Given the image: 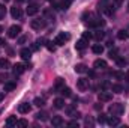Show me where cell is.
Returning a JSON list of instances; mask_svg holds the SVG:
<instances>
[{"label": "cell", "instance_id": "obj_49", "mask_svg": "<svg viewBox=\"0 0 129 128\" xmlns=\"http://www.w3.org/2000/svg\"><path fill=\"white\" fill-rule=\"evenodd\" d=\"M18 2H20V3H21V2H24V0H18Z\"/></svg>", "mask_w": 129, "mask_h": 128}, {"label": "cell", "instance_id": "obj_12", "mask_svg": "<svg viewBox=\"0 0 129 128\" xmlns=\"http://www.w3.org/2000/svg\"><path fill=\"white\" fill-rule=\"evenodd\" d=\"M107 122H108V125L116 127V125H119V124H120V119H119V116H114V115H113V118H108V119H107Z\"/></svg>", "mask_w": 129, "mask_h": 128}, {"label": "cell", "instance_id": "obj_4", "mask_svg": "<svg viewBox=\"0 0 129 128\" xmlns=\"http://www.w3.org/2000/svg\"><path fill=\"white\" fill-rule=\"evenodd\" d=\"M20 32H21V27L20 26H11L9 30H8V36L9 38H17L20 35Z\"/></svg>", "mask_w": 129, "mask_h": 128}, {"label": "cell", "instance_id": "obj_20", "mask_svg": "<svg viewBox=\"0 0 129 128\" xmlns=\"http://www.w3.org/2000/svg\"><path fill=\"white\" fill-rule=\"evenodd\" d=\"M38 121H47L48 119V115L45 113V112H39V113H36V116H35Z\"/></svg>", "mask_w": 129, "mask_h": 128}, {"label": "cell", "instance_id": "obj_40", "mask_svg": "<svg viewBox=\"0 0 129 128\" xmlns=\"http://www.w3.org/2000/svg\"><path fill=\"white\" fill-rule=\"evenodd\" d=\"M6 78H8V74H2L0 75V81H5Z\"/></svg>", "mask_w": 129, "mask_h": 128}, {"label": "cell", "instance_id": "obj_33", "mask_svg": "<svg viewBox=\"0 0 129 128\" xmlns=\"http://www.w3.org/2000/svg\"><path fill=\"white\" fill-rule=\"evenodd\" d=\"M116 62H117L119 66H125V65H126V60H125L123 57H117V59H116Z\"/></svg>", "mask_w": 129, "mask_h": 128}, {"label": "cell", "instance_id": "obj_3", "mask_svg": "<svg viewBox=\"0 0 129 128\" xmlns=\"http://www.w3.org/2000/svg\"><path fill=\"white\" fill-rule=\"evenodd\" d=\"M30 26H32L35 30H41V29H45L47 21H45V18H38V20H33Z\"/></svg>", "mask_w": 129, "mask_h": 128}, {"label": "cell", "instance_id": "obj_13", "mask_svg": "<svg viewBox=\"0 0 129 128\" xmlns=\"http://www.w3.org/2000/svg\"><path fill=\"white\" fill-rule=\"evenodd\" d=\"M93 66H95L96 69H105V68H107V62L102 60V59H98V60H95Z\"/></svg>", "mask_w": 129, "mask_h": 128}, {"label": "cell", "instance_id": "obj_44", "mask_svg": "<svg viewBox=\"0 0 129 128\" xmlns=\"http://www.w3.org/2000/svg\"><path fill=\"white\" fill-rule=\"evenodd\" d=\"M123 77H125V80H126V81H129V71L125 74V75H123Z\"/></svg>", "mask_w": 129, "mask_h": 128}, {"label": "cell", "instance_id": "obj_11", "mask_svg": "<svg viewBox=\"0 0 129 128\" xmlns=\"http://www.w3.org/2000/svg\"><path fill=\"white\" fill-rule=\"evenodd\" d=\"M20 56H21L23 59L29 60V59H30V56H32V50H29V48H23V50L20 51Z\"/></svg>", "mask_w": 129, "mask_h": 128}, {"label": "cell", "instance_id": "obj_34", "mask_svg": "<svg viewBox=\"0 0 129 128\" xmlns=\"http://www.w3.org/2000/svg\"><path fill=\"white\" fill-rule=\"evenodd\" d=\"M5 14H6V8H5V5H0V20L5 17Z\"/></svg>", "mask_w": 129, "mask_h": 128}, {"label": "cell", "instance_id": "obj_32", "mask_svg": "<svg viewBox=\"0 0 129 128\" xmlns=\"http://www.w3.org/2000/svg\"><path fill=\"white\" fill-rule=\"evenodd\" d=\"M117 53H119V51H117V48L111 50V51H110V57H111V59H117V57H119V56H117Z\"/></svg>", "mask_w": 129, "mask_h": 128}, {"label": "cell", "instance_id": "obj_50", "mask_svg": "<svg viewBox=\"0 0 129 128\" xmlns=\"http://www.w3.org/2000/svg\"><path fill=\"white\" fill-rule=\"evenodd\" d=\"M5 2H9V0H5Z\"/></svg>", "mask_w": 129, "mask_h": 128}, {"label": "cell", "instance_id": "obj_46", "mask_svg": "<svg viewBox=\"0 0 129 128\" xmlns=\"http://www.w3.org/2000/svg\"><path fill=\"white\" fill-rule=\"evenodd\" d=\"M3 98H5V94H2V92H0V102H2V99H3Z\"/></svg>", "mask_w": 129, "mask_h": 128}, {"label": "cell", "instance_id": "obj_8", "mask_svg": "<svg viewBox=\"0 0 129 128\" xmlns=\"http://www.w3.org/2000/svg\"><path fill=\"white\" fill-rule=\"evenodd\" d=\"M98 98H99V101H104V102H107V101H111V98H113V95L110 94V92H101L99 95H98Z\"/></svg>", "mask_w": 129, "mask_h": 128}, {"label": "cell", "instance_id": "obj_42", "mask_svg": "<svg viewBox=\"0 0 129 128\" xmlns=\"http://www.w3.org/2000/svg\"><path fill=\"white\" fill-rule=\"evenodd\" d=\"M101 88H102V89H107V88H108V83H107V81H104V83L101 84Z\"/></svg>", "mask_w": 129, "mask_h": 128}, {"label": "cell", "instance_id": "obj_35", "mask_svg": "<svg viewBox=\"0 0 129 128\" xmlns=\"http://www.w3.org/2000/svg\"><path fill=\"white\" fill-rule=\"evenodd\" d=\"M95 125V122H93V119H90V118H87L86 119V127H93Z\"/></svg>", "mask_w": 129, "mask_h": 128}, {"label": "cell", "instance_id": "obj_14", "mask_svg": "<svg viewBox=\"0 0 129 128\" xmlns=\"http://www.w3.org/2000/svg\"><path fill=\"white\" fill-rule=\"evenodd\" d=\"M17 88V83L15 81H6L5 83V92H11Z\"/></svg>", "mask_w": 129, "mask_h": 128}, {"label": "cell", "instance_id": "obj_25", "mask_svg": "<svg viewBox=\"0 0 129 128\" xmlns=\"http://www.w3.org/2000/svg\"><path fill=\"white\" fill-rule=\"evenodd\" d=\"M117 38H119V39H122V41H123V39H126V38H128V32H126V30H119Z\"/></svg>", "mask_w": 129, "mask_h": 128}, {"label": "cell", "instance_id": "obj_45", "mask_svg": "<svg viewBox=\"0 0 129 128\" xmlns=\"http://www.w3.org/2000/svg\"><path fill=\"white\" fill-rule=\"evenodd\" d=\"M95 109H96V110H101V109H102V104H101V105H99V104H96V105H95Z\"/></svg>", "mask_w": 129, "mask_h": 128}, {"label": "cell", "instance_id": "obj_41", "mask_svg": "<svg viewBox=\"0 0 129 128\" xmlns=\"http://www.w3.org/2000/svg\"><path fill=\"white\" fill-rule=\"evenodd\" d=\"M38 48H39V45H38V42H35V44L32 45V50L35 51V50H38Z\"/></svg>", "mask_w": 129, "mask_h": 128}, {"label": "cell", "instance_id": "obj_39", "mask_svg": "<svg viewBox=\"0 0 129 128\" xmlns=\"http://www.w3.org/2000/svg\"><path fill=\"white\" fill-rule=\"evenodd\" d=\"M68 125H69V127H78V122H77V121H71Z\"/></svg>", "mask_w": 129, "mask_h": 128}, {"label": "cell", "instance_id": "obj_1", "mask_svg": "<svg viewBox=\"0 0 129 128\" xmlns=\"http://www.w3.org/2000/svg\"><path fill=\"white\" fill-rule=\"evenodd\" d=\"M123 112H125V107H123V104H120V102H116V104H111V105H110V113L114 115V116H120Z\"/></svg>", "mask_w": 129, "mask_h": 128}, {"label": "cell", "instance_id": "obj_26", "mask_svg": "<svg viewBox=\"0 0 129 128\" xmlns=\"http://www.w3.org/2000/svg\"><path fill=\"white\" fill-rule=\"evenodd\" d=\"M104 11H105V14H107V15H110V17H113V15H114V9H113V6H107Z\"/></svg>", "mask_w": 129, "mask_h": 128}, {"label": "cell", "instance_id": "obj_30", "mask_svg": "<svg viewBox=\"0 0 129 128\" xmlns=\"http://www.w3.org/2000/svg\"><path fill=\"white\" fill-rule=\"evenodd\" d=\"M104 36H105V33L102 32V30H98V32L95 33V39H98V41H101Z\"/></svg>", "mask_w": 129, "mask_h": 128}, {"label": "cell", "instance_id": "obj_43", "mask_svg": "<svg viewBox=\"0 0 129 128\" xmlns=\"http://www.w3.org/2000/svg\"><path fill=\"white\" fill-rule=\"evenodd\" d=\"M114 3H116V6H120L123 3V0H114Z\"/></svg>", "mask_w": 129, "mask_h": 128}, {"label": "cell", "instance_id": "obj_17", "mask_svg": "<svg viewBox=\"0 0 129 128\" xmlns=\"http://www.w3.org/2000/svg\"><path fill=\"white\" fill-rule=\"evenodd\" d=\"M75 72H78V74H83V72H87V66L83 63H78L75 65Z\"/></svg>", "mask_w": 129, "mask_h": 128}, {"label": "cell", "instance_id": "obj_2", "mask_svg": "<svg viewBox=\"0 0 129 128\" xmlns=\"http://www.w3.org/2000/svg\"><path fill=\"white\" fill-rule=\"evenodd\" d=\"M71 39V35L66 32H60L57 36H56V39H54V44H57V45H64L68 41Z\"/></svg>", "mask_w": 129, "mask_h": 128}, {"label": "cell", "instance_id": "obj_10", "mask_svg": "<svg viewBox=\"0 0 129 128\" xmlns=\"http://www.w3.org/2000/svg\"><path fill=\"white\" fill-rule=\"evenodd\" d=\"M38 11H39V6L36 3H32L27 8V15H35V14H38Z\"/></svg>", "mask_w": 129, "mask_h": 128}, {"label": "cell", "instance_id": "obj_9", "mask_svg": "<svg viewBox=\"0 0 129 128\" xmlns=\"http://www.w3.org/2000/svg\"><path fill=\"white\" fill-rule=\"evenodd\" d=\"M26 71V66L23 63H17V65H14V74L15 75H20V74H23Z\"/></svg>", "mask_w": 129, "mask_h": 128}, {"label": "cell", "instance_id": "obj_18", "mask_svg": "<svg viewBox=\"0 0 129 128\" xmlns=\"http://www.w3.org/2000/svg\"><path fill=\"white\" fill-rule=\"evenodd\" d=\"M53 104H54L56 109H63L64 107V99H62V98H56Z\"/></svg>", "mask_w": 129, "mask_h": 128}, {"label": "cell", "instance_id": "obj_31", "mask_svg": "<svg viewBox=\"0 0 129 128\" xmlns=\"http://www.w3.org/2000/svg\"><path fill=\"white\" fill-rule=\"evenodd\" d=\"M17 125H18V127H27L29 122H27L26 119H20V121H17Z\"/></svg>", "mask_w": 129, "mask_h": 128}, {"label": "cell", "instance_id": "obj_37", "mask_svg": "<svg viewBox=\"0 0 129 128\" xmlns=\"http://www.w3.org/2000/svg\"><path fill=\"white\" fill-rule=\"evenodd\" d=\"M27 41V36H20V39H18V44H24Z\"/></svg>", "mask_w": 129, "mask_h": 128}, {"label": "cell", "instance_id": "obj_24", "mask_svg": "<svg viewBox=\"0 0 129 128\" xmlns=\"http://www.w3.org/2000/svg\"><path fill=\"white\" fill-rule=\"evenodd\" d=\"M111 91L116 92V94H120V92L123 91V88H122L120 84H113V86H111Z\"/></svg>", "mask_w": 129, "mask_h": 128}, {"label": "cell", "instance_id": "obj_28", "mask_svg": "<svg viewBox=\"0 0 129 128\" xmlns=\"http://www.w3.org/2000/svg\"><path fill=\"white\" fill-rule=\"evenodd\" d=\"M8 66H9V60H8V59H0V68L5 69V68H8Z\"/></svg>", "mask_w": 129, "mask_h": 128}, {"label": "cell", "instance_id": "obj_38", "mask_svg": "<svg viewBox=\"0 0 129 128\" xmlns=\"http://www.w3.org/2000/svg\"><path fill=\"white\" fill-rule=\"evenodd\" d=\"M51 44H53V42H48V45H47V47H48V50H50V51H54V50H56V47H54V45H51Z\"/></svg>", "mask_w": 129, "mask_h": 128}, {"label": "cell", "instance_id": "obj_27", "mask_svg": "<svg viewBox=\"0 0 129 128\" xmlns=\"http://www.w3.org/2000/svg\"><path fill=\"white\" fill-rule=\"evenodd\" d=\"M98 122H99V124H105V122H107V116H105L104 113H101V115L98 116Z\"/></svg>", "mask_w": 129, "mask_h": 128}, {"label": "cell", "instance_id": "obj_5", "mask_svg": "<svg viewBox=\"0 0 129 128\" xmlns=\"http://www.w3.org/2000/svg\"><path fill=\"white\" fill-rule=\"evenodd\" d=\"M77 88H78L80 91H86V89L89 88V80H86V78L77 80Z\"/></svg>", "mask_w": 129, "mask_h": 128}, {"label": "cell", "instance_id": "obj_16", "mask_svg": "<svg viewBox=\"0 0 129 128\" xmlns=\"http://www.w3.org/2000/svg\"><path fill=\"white\" fill-rule=\"evenodd\" d=\"M86 47H87V41H86V39H80V41L75 44V48H77V50H84Z\"/></svg>", "mask_w": 129, "mask_h": 128}, {"label": "cell", "instance_id": "obj_36", "mask_svg": "<svg viewBox=\"0 0 129 128\" xmlns=\"http://www.w3.org/2000/svg\"><path fill=\"white\" fill-rule=\"evenodd\" d=\"M90 38H92V35H90L89 32H84V33H83V39H86V41H89Z\"/></svg>", "mask_w": 129, "mask_h": 128}, {"label": "cell", "instance_id": "obj_21", "mask_svg": "<svg viewBox=\"0 0 129 128\" xmlns=\"http://www.w3.org/2000/svg\"><path fill=\"white\" fill-rule=\"evenodd\" d=\"M6 125H8V127H14V125H17V118H15V116H9V118L6 119Z\"/></svg>", "mask_w": 129, "mask_h": 128}, {"label": "cell", "instance_id": "obj_6", "mask_svg": "<svg viewBox=\"0 0 129 128\" xmlns=\"http://www.w3.org/2000/svg\"><path fill=\"white\" fill-rule=\"evenodd\" d=\"M11 15H12L14 18H21V17H23V11H21V8H18V6L11 8Z\"/></svg>", "mask_w": 129, "mask_h": 128}, {"label": "cell", "instance_id": "obj_47", "mask_svg": "<svg viewBox=\"0 0 129 128\" xmlns=\"http://www.w3.org/2000/svg\"><path fill=\"white\" fill-rule=\"evenodd\" d=\"M6 42H5V39H0V45H5Z\"/></svg>", "mask_w": 129, "mask_h": 128}, {"label": "cell", "instance_id": "obj_29", "mask_svg": "<svg viewBox=\"0 0 129 128\" xmlns=\"http://www.w3.org/2000/svg\"><path fill=\"white\" fill-rule=\"evenodd\" d=\"M63 78H57V80H56V89H62V88H63Z\"/></svg>", "mask_w": 129, "mask_h": 128}, {"label": "cell", "instance_id": "obj_48", "mask_svg": "<svg viewBox=\"0 0 129 128\" xmlns=\"http://www.w3.org/2000/svg\"><path fill=\"white\" fill-rule=\"evenodd\" d=\"M3 32V27H2V26H0V33Z\"/></svg>", "mask_w": 129, "mask_h": 128}, {"label": "cell", "instance_id": "obj_23", "mask_svg": "<svg viewBox=\"0 0 129 128\" xmlns=\"http://www.w3.org/2000/svg\"><path fill=\"white\" fill-rule=\"evenodd\" d=\"M60 94H62V95L63 96H71L72 95V92H71V89H69V88H62V89H60Z\"/></svg>", "mask_w": 129, "mask_h": 128}, {"label": "cell", "instance_id": "obj_15", "mask_svg": "<svg viewBox=\"0 0 129 128\" xmlns=\"http://www.w3.org/2000/svg\"><path fill=\"white\" fill-rule=\"evenodd\" d=\"M51 124H53L54 127H60V125L63 124V118H62V116H53Z\"/></svg>", "mask_w": 129, "mask_h": 128}, {"label": "cell", "instance_id": "obj_22", "mask_svg": "<svg viewBox=\"0 0 129 128\" xmlns=\"http://www.w3.org/2000/svg\"><path fill=\"white\" fill-rule=\"evenodd\" d=\"M93 53L95 54H102V51H104V47L102 45H99V44H96V45H93Z\"/></svg>", "mask_w": 129, "mask_h": 128}, {"label": "cell", "instance_id": "obj_19", "mask_svg": "<svg viewBox=\"0 0 129 128\" xmlns=\"http://www.w3.org/2000/svg\"><path fill=\"white\" fill-rule=\"evenodd\" d=\"M33 104H35V105H38V107H44V105H45V99L38 96V98H35V99H33Z\"/></svg>", "mask_w": 129, "mask_h": 128}, {"label": "cell", "instance_id": "obj_7", "mask_svg": "<svg viewBox=\"0 0 129 128\" xmlns=\"http://www.w3.org/2000/svg\"><path fill=\"white\" fill-rule=\"evenodd\" d=\"M30 110H32V107H30V104H27V102H23V104H20V105H18V112H20V113H23V115L29 113Z\"/></svg>", "mask_w": 129, "mask_h": 128}]
</instances>
